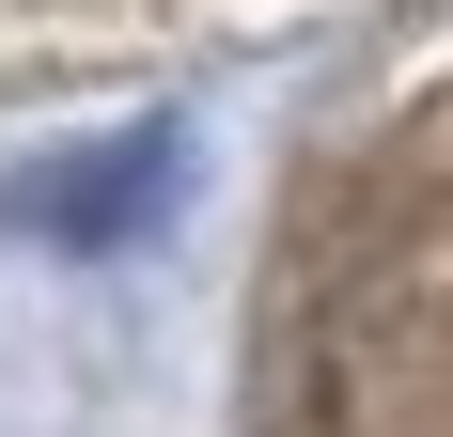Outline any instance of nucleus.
<instances>
[{
    "instance_id": "f257e3e1",
    "label": "nucleus",
    "mask_w": 453,
    "mask_h": 437,
    "mask_svg": "<svg viewBox=\"0 0 453 437\" xmlns=\"http://www.w3.org/2000/svg\"><path fill=\"white\" fill-rule=\"evenodd\" d=\"M313 437H453V94H422L344 188L297 297Z\"/></svg>"
},
{
    "instance_id": "f03ea898",
    "label": "nucleus",
    "mask_w": 453,
    "mask_h": 437,
    "mask_svg": "<svg viewBox=\"0 0 453 437\" xmlns=\"http://www.w3.org/2000/svg\"><path fill=\"white\" fill-rule=\"evenodd\" d=\"M141 188H157V141H126L110 172H63V188H0V218H32V234H110Z\"/></svg>"
}]
</instances>
